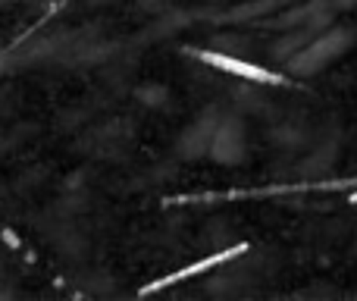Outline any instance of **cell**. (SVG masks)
Masks as SVG:
<instances>
[{"instance_id":"1","label":"cell","mask_w":357,"mask_h":301,"mask_svg":"<svg viewBox=\"0 0 357 301\" xmlns=\"http://www.w3.org/2000/svg\"><path fill=\"white\" fill-rule=\"evenodd\" d=\"M191 57H197L201 63L207 66L220 69V73H229V75H238V79H248V82H257V85H289L285 75H276L270 69L257 66V63H248V60H238V57H229V54H220V50H201V47H188Z\"/></svg>"},{"instance_id":"2","label":"cell","mask_w":357,"mask_h":301,"mask_svg":"<svg viewBox=\"0 0 357 301\" xmlns=\"http://www.w3.org/2000/svg\"><path fill=\"white\" fill-rule=\"evenodd\" d=\"M348 41H351V35H348V31H342V29H335L333 35L320 38V41H314L307 50H301V57H298V60H291V69H295V73H317V69L329 66L335 57L345 54Z\"/></svg>"},{"instance_id":"3","label":"cell","mask_w":357,"mask_h":301,"mask_svg":"<svg viewBox=\"0 0 357 301\" xmlns=\"http://www.w3.org/2000/svg\"><path fill=\"white\" fill-rule=\"evenodd\" d=\"M245 251H248V242H238V245H232V248H222V251L210 254V258H204V260H195V264L182 267V270L169 273V277L154 279V283H151V286H144V289H142V295H151V292H160V289H167V286H173V283H185V279L197 277V273H207V270H213V267L226 264V260L238 258V254H245Z\"/></svg>"},{"instance_id":"4","label":"cell","mask_w":357,"mask_h":301,"mask_svg":"<svg viewBox=\"0 0 357 301\" xmlns=\"http://www.w3.org/2000/svg\"><path fill=\"white\" fill-rule=\"evenodd\" d=\"M351 201H354V204H357V191H351Z\"/></svg>"}]
</instances>
